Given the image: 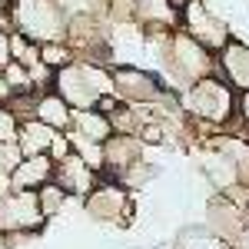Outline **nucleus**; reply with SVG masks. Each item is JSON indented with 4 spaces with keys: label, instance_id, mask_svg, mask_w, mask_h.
I'll list each match as a JSON object with an SVG mask.
<instances>
[{
    "label": "nucleus",
    "instance_id": "obj_11",
    "mask_svg": "<svg viewBox=\"0 0 249 249\" xmlns=\"http://www.w3.org/2000/svg\"><path fill=\"white\" fill-rule=\"evenodd\" d=\"M63 133L70 136V140H80V143L103 146V143L113 136V126H110V116L100 113V110H73L70 126H67Z\"/></svg>",
    "mask_w": 249,
    "mask_h": 249
},
{
    "label": "nucleus",
    "instance_id": "obj_3",
    "mask_svg": "<svg viewBox=\"0 0 249 249\" xmlns=\"http://www.w3.org/2000/svg\"><path fill=\"white\" fill-rule=\"evenodd\" d=\"M50 90L70 107V110H96L100 96L113 93V77L110 67L100 63H87V60H73L63 70L53 73Z\"/></svg>",
    "mask_w": 249,
    "mask_h": 249
},
{
    "label": "nucleus",
    "instance_id": "obj_16",
    "mask_svg": "<svg viewBox=\"0 0 249 249\" xmlns=\"http://www.w3.org/2000/svg\"><path fill=\"white\" fill-rule=\"evenodd\" d=\"M73 60H77V57H73V50H70L63 40L40 43V63H43L47 70H53V73H57V70H63L67 63H73Z\"/></svg>",
    "mask_w": 249,
    "mask_h": 249
},
{
    "label": "nucleus",
    "instance_id": "obj_23",
    "mask_svg": "<svg viewBox=\"0 0 249 249\" xmlns=\"http://www.w3.org/2000/svg\"><path fill=\"white\" fill-rule=\"evenodd\" d=\"M173 7H176V10H183V7H186V3H190V0H170Z\"/></svg>",
    "mask_w": 249,
    "mask_h": 249
},
{
    "label": "nucleus",
    "instance_id": "obj_7",
    "mask_svg": "<svg viewBox=\"0 0 249 249\" xmlns=\"http://www.w3.org/2000/svg\"><path fill=\"white\" fill-rule=\"evenodd\" d=\"M179 30L190 34L196 43H203L210 53H219V50L226 47V40L232 37L226 20H219L203 0H190V3L179 10Z\"/></svg>",
    "mask_w": 249,
    "mask_h": 249
},
{
    "label": "nucleus",
    "instance_id": "obj_4",
    "mask_svg": "<svg viewBox=\"0 0 249 249\" xmlns=\"http://www.w3.org/2000/svg\"><path fill=\"white\" fill-rule=\"evenodd\" d=\"M7 27L34 43H53L67 37V14L57 7V0H7L3 7Z\"/></svg>",
    "mask_w": 249,
    "mask_h": 249
},
{
    "label": "nucleus",
    "instance_id": "obj_9",
    "mask_svg": "<svg viewBox=\"0 0 249 249\" xmlns=\"http://www.w3.org/2000/svg\"><path fill=\"white\" fill-rule=\"evenodd\" d=\"M96 179H100V173H96L93 166H87L77 153H70V156H63V160L53 163V183H57L67 196H80V199H83L87 193L93 190Z\"/></svg>",
    "mask_w": 249,
    "mask_h": 249
},
{
    "label": "nucleus",
    "instance_id": "obj_17",
    "mask_svg": "<svg viewBox=\"0 0 249 249\" xmlns=\"http://www.w3.org/2000/svg\"><path fill=\"white\" fill-rule=\"evenodd\" d=\"M10 60L30 70L34 63H40V43H34V40H27L10 30Z\"/></svg>",
    "mask_w": 249,
    "mask_h": 249
},
{
    "label": "nucleus",
    "instance_id": "obj_25",
    "mask_svg": "<svg viewBox=\"0 0 249 249\" xmlns=\"http://www.w3.org/2000/svg\"><path fill=\"white\" fill-rule=\"evenodd\" d=\"M3 7H7V0H0V10H3Z\"/></svg>",
    "mask_w": 249,
    "mask_h": 249
},
{
    "label": "nucleus",
    "instance_id": "obj_15",
    "mask_svg": "<svg viewBox=\"0 0 249 249\" xmlns=\"http://www.w3.org/2000/svg\"><path fill=\"white\" fill-rule=\"evenodd\" d=\"M70 116H73V110H70L53 90H43V93L37 96V103H34V120H40L43 126H50V130H57V133H63V130L70 126Z\"/></svg>",
    "mask_w": 249,
    "mask_h": 249
},
{
    "label": "nucleus",
    "instance_id": "obj_6",
    "mask_svg": "<svg viewBox=\"0 0 249 249\" xmlns=\"http://www.w3.org/2000/svg\"><path fill=\"white\" fill-rule=\"evenodd\" d=\"M83 210L100 223H113V226H126L133 219V193L123 183H116L110 176H100L93 190L83 196Z\"/></svg>",
    "mask_w": 249,
    "mask_h": 249
},
{
    "label": "nucleus",
    "instance_id": "obj_8",
    "mask_svg": "<svg viewBox=\"0 0 249 249\" xmlns=\"http://www.w3.org/2000/svg\"><path fill=\"white\" fill-rule=\"evenodd\" d=\"M216 77H223L236 93L249 90V47L243 40L230 37L226 47L216 53Z\"/></svg>",
    "mask_w": 249,
    "mask_h": 249
},
{
    "label": "nucleus",
    "instance_id": "obj_2",
    "mask_svg": "<svg viewBox=\"0 0 249 249\" xmlns=\"http://www.w3.org/2000/svg\"><path fill=\"white\" fill-rule=\"evenodd\" d=\"M156 73H166V83H170L176 93H183L190 83L216 73V53H210L203 43H196L190 34H183L179 27L170 30V40H166V53H163V63Z\"/></svg>",
    "mask_w": 249,
    "mask_h": 249
},
{
    "label": "nucleus",
    "instance_id": "obj_20",
    "mask_svg": "<svg viewBox=\"0 0 249 249\" xmlns=\"http://www.w3.org/2000/svg\"><path fill=\"white\" fill-rule=\"evenodd\" d=\"M73 153V146H70V136L67 133H57L53 136V143H50V160H53V163H57V160H63V156H70Z\"/></svg>",
    "mask_w": 249,
    "mask_h": 249
},
{
    "label": "nucleus",
    "instance_id": "obj_5",
    "mask_svg": "<svg viewBox=\"0 0 249 249\" xmlns=\"http://www.w3.org/2000/svg\"><path fill=\"white\" fill-rule=\"evenodd\" d=\"M47 216L40 213L37 193L30 190H10L0 196V232L10 239V246L17 243V236H34L43 230Z\"/></svg>",
    "mask_w": 249,
    "mask_h": 249
},
{
    "label": "nucleus",
    "instance_id": "obj_21",
    "mask_svg": "<svg viewBox=\"0 0 249 249\" xmlns=\"http://www.w3.org/2000/svg\"><path fill=\"white\" fill-rule=\"evenodd\" d=\"M236 123H243V126H246L243 136H249V90L239 93V100H236Z\"/></svg>",
    "mask_w": 249,
    "mask_h": 249
},
{
    "label": "nucleus",
    "instance_id": "obj_12",
    "mask_svg": "<svg viewBox=\"0 0 249 249\" xmlns=\"http://www.w3.org/2000/svg\"><path fill=\"white\" fill-rule=\"evenodd\" d=\"M50 179H53V160L50 156H20V163L10 170V190L37 193Z\"/></svg>",
    "mask_w": 249,
    "mask_h": 249
},
{
    "label": "nucleus",
    "instance_id": "obj_22",
    "mask_svg": "<svg viewBox=\"0 0 249 249\" xmlns=\"http://www.w3.org/2000/svg\"><path fill=\"white\" fill-rule=\"evenodd\" d=\"M10 63V30L0 27V70Z\"/></svg>",
    "mask_w": 249,
    "mask_h": 249
},
{
    "label": "nucleus",
    "instance_id": "obj_14",
    "mask_svg": "<svg viewBox=\"0 0 249 249\" xmlns=\"http://www.w3.org/2000/svg\"><path fill=\"white\" fill-rule=\"evenodd\" d=\"M53 136L57 130H50V126H43L40 120H20L17 123V150L20 156H47L50 153V143H53Z\"/></svg>",
    "mask_w": 249,
    "mask_h": 249
},
{
    "label": "nucleus",
    "instance_id": "obj_13",
    "mask_svg": "<svg viewBox=\"0 0 249 249\" xmlns=\"http://www.w3.org/2000/svg\"><path fill=\"white\" fill-rule=\"evenodd\" d=\"M133 20L143 30H176L179 10L170 0H133Z\"/></svg>",
    "mask_w": 249,
    "mask_h": 249
},
{
    "label": "nucleus",
    "instance_id": "obj_19",
    "mask_svg": "<svg viewBox=\"0 0 249 249\" xmlns=\"http://www.w3.org/2000/svg\"><path fill=\"white\" fill-rule=\"evenodd\" d=\"M17 123L20 120L0 103V143H14V140H17Z\"/></svg>",
    "mask_w": 249,
    "mask_h": 249
},
{
    "label": "nucleus",
    "instance_id": "obj_24",
    "mask_svg": "<svg viewBox=\"0 0 249 249\" xmlns=\"http://www.w3.org/2000/svg\"><path fill=\"white\" fill-rule=\"evenodd\" d=\"M7 246H10V239H7V236L0 232V249H7Z\"/></svg>",
    "mask_w": 249,
    "mask_h": 249
},
{
    "label": "nucleus",
    "instance_id": "obj_10",
    "mask_svg": "<svg viewBox=\"0 0 249 249\" xmlns=\"http://www.w3.org/2000/svg\"><path fill=\"white\" fill-rule=\"evenodd\" d=\"M136 160H143V143L133 133H113L103 143V170H100V176L116 179L123 170H130Z\"/></svg>",
    "mask_w": 249,
    "mask_h": 249
},
{
    "label": "nucleus",
    "instance_id": "obj_18",
    "mask_svg": "<svg viewBox=\"0 0 249 249\" xmlns=\"http://www.w3.org/2000/svg\"><path fill=\"white\" fill-rule=\"evenodd\" d=\"M37 203H40V213L50 219V216H57V213L63 210V203H67V193L60 190L53 179H50V183H43V186L37 190Z\"/></svg>",
    "mask_w": 249,
    "mask_h": 249
},
{
    "label": "nucleus",
    "instance_id": "obj_1",
    "mask_svg": "<svg viewBox=\"0 0 249 249\" xmlns=\"http://www.w3.org/2000/svg\"><path fill=\"white\" fill-rule=\"evenodd\" d=\"M236 100H239V93L230 83L223 77H216V73H210V77L190 83L179 93V110L196 123L199 133L206 136V133H216V130H226L232 123Z\"/></svg>",
    "mask_w": 249,
    "mask_h": 249
}]
</instances>
